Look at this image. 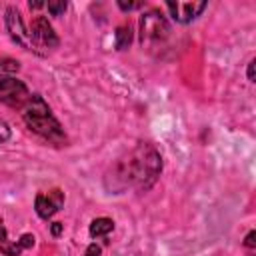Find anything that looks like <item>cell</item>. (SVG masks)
<instances>
[{
    "label": "cell",
    "instance_id": "cell-18",
    "mask_svg": "<svg viewBox=\"0 0 256 256\" xmlns=\"http://www.w3.org/2000/svg\"><path fill=\"white\" fill-rule=\"evenodd\" d=\"M60 232H62V224H60V222H54V224H52V234L58 236Z\"/></svg>",
    "mask_w": 256,
    "mask_h": 256
},
{
    "label": "cell",
    "instance_id": "cell-2",
    "mask_svg": "<svg viewBox=\"0 0 256 256\" xmlns=\"http://www.w3.org/2000/svg\"><path fill=\"white\" fill-rule=\"evenodd\" d=\"M22 118H24L26 126L32 132H36L38 136H42L44 140H48L52 144H58V146L66 142V134L62 130L60 122L54 118L50 106L44 102L42 96L30 94V98L22 106Z\"/></svg>",
    "mask_w": 256,
    "mask_h": 256
},
{
    "label": "cell",
    "instance_id": "cell-10",
    "mask_svg": "<svg viewBox=\"0 0 256 256\" xmlns=\"http://www.w3.org/2000/svg\"><path fill=\"white\" fill-rule=\"evenodd\" d=\"M114 228V222L110 218H96L92 224H90V236L92 238H100V236H106L108 232H112Z\"/></svg>",
    "mask_w": 256,
    "mask_h": 256
},
{
    "label": "cell",
    "instance_id": "cell-17",
    "mask_svg": "<svg viewBox=\"0 0 256 256\" xmlns=\"http://www.w3.org/2000/svg\"><path fill=\"white\" fill-rule=\"evenodd\" d=\"M248 80L254 82V60L248 62Z\"/></svg>",
    "mask_w": 256,
    "mask_h": 256
},
{
    "label": "cell",
    "instance_id": "cell-11",
    "mask_svg": "<svg viewBox=\"0 0 256 256\" xmlns=\"http://www.w3.org/2000/svg\"><path fill=\"white\" fill-rule=\"evenodd\" d=\"M114 38H116V48H118V50L128 48L130 42H132V30H130V26H126V24H124V26H118Z\"/></svg>",
    "mask_w": 256,
    "mask_h": 256
},
{
    "label": "cell",
    "instance_id": "cell-16",
    "mask_svg": "<svg viewBox=\"0 0 256 256\" xmlns=\"http://www.w3.org/2000/svg\"><path fill=\"white\" fill-rule=\"evenodd\" d=\"M254 238H256V232L252 230V232H248V236H246V240H244V244H246L248 248H254V244H256V242H254Z\"/></svg>",
    "mask_w": 256,
    "mask_h": 256
},
{
    "label": "cell",
    "instance_id": "cell-1",
    "mask_svg": "<svg viewBox=\"0 0 256 256\" xmlns=\"http://www.w3.org/2000/svg\"><path fill=\"white\" fill-rule=\"evenodd\" d=\"M162 172V156L152 144H138L124 158H120L106 174V188L114 194L126 188H136L146 192L154 186Z\"/></svg>",
    "mask_w": 256,
    "mask_h": 256
},
{
    "label": "cell",
    "instance_id": "cell-6",
    "mask_svg": "<svg viewBox=\"0 0 256 256\" xmlns=\"http://www.w3.org/2000/svg\"><path fill=\"white\" fill-rule=\"evenodd\" d=\"M4 20H6V28H8L12 40H14L16 44H20L22 48L32 50V40H30L28 26L24 24L20 12H18L14 6H8V8H6V18H4Z\"/></svg>",
    "mask_w": 256,
    "mask_h": 256
},
{
    "label": "cell",
    "instance_id": "cell-9",
    "mask_svg": "<svg viewBox=\"0 0 256 256\" xmlns=\"http://www.w3.org/2000/svg\"><path fill=\"white\" fill-rule=\"evenodd\" d=\"M166 8L176 22L188 24L200 16V12L206 8V2H166Z\"/></svg>",
    "mask_w": 256,
    "mask_h": 256
},
{
    "label": "cell",
    "instance_id": "cell-5",
    "mask_svg": "<svg viewBox=\"0 0 256 256\" xmlns=\"http://www.w3.org/2000/svg\"><path fill=\"white\" fill-rule=\"evenodd\" d=\"M30 32V40H32V52L44 56L48 50L56 48L60 44L54 28L50 26V22L44 18V16H36L32 20V26L28 28Z\"/></svg>",
    "mask_w": 256,
    "mask_h": 256
},
{
    "label": "cell",
    "instance_id": "cell-7",
    "mask_svg": "<svg viewBox=\"0 0 256 256\" xmlns=\"http://www.w3.org/2000/svg\"><path fill=\"white\" fill-rule=\"evenodd\" d=\"M64 206V192L60 188H52L48 192H42L36 196V202H34V208H36V214L44 220L52 218L60 208Z\"/></svg>",
    "mask_w": 256,
    "mask_h": 256
},
{
    "label": "cell",
    "instance_id": "cell-15",
    "mask_svg": "<svg viewBox=\"0 0 256 256\" xmlns=\"http://www.w3.org/2000/svg\"><path fill=\"white\" fill-rule=\"evenodd\" d=\"M84 256H100V246L98 244H90L84 252Z\"/></svg>",
    "mask_w": 256,
    "mask_h": 256
},
{
    "label": "cell",
    "instance_id": "cell-3",
    "mask_svg": "<svg viewBox=\"0 0 256 256\" xmlns=\"http://www.w3.org/2000/svg\"><path fill=\"white\" fill-rule=\"evenodd\" d=\"M18 72V62L10 58H0V102L8 106L22 108L30 98V92L22 80L14 74Z\"/></svg>",
    "mask_w": 256,
    "mask_h": 256
},
{
    "label": "cell",
    "instance_id": "cell-14",
    "mask_svg": "<svg viewBox=\"0 0 256 256\" xmlns=\"http://www.w3.org/2000/svg\"><path fill=\"white\" fill-rule=\"evenodd\" d=\"M118 6L122 8V10H134V8H140L142 6V2H118Z\"/></svg>",
    "mask_w": 256,
    "mask_h": 256
},
{
    "label": "cell",
    "instance_id": "cell-8",
    "mask_svg": "<svg viewBox=\"0 0 256 256\" xmlns=\"http://www.w3.org/2000/svg\"><path fill=\"white\" fill-rule=\"evenodd\" d=\"M34 240L36 238L32 234H22L20 240H10L8 234H6V226L0 220V252L4 256H20L26 248H32L34 246Z\"/></svg>",
    "mask_w": 256,
    "mask_h": 256
},
{
    "label": "cell",
    "instance_id": "cell-13",
    "mask_svg": "<svg viewBox=\"0 0 256 256\" xmlns=\"http://www.w3.org/2000/svg\"><path fill=\"white\" fill-rule=\"evenodd\" d=\"M10 134H12V132H10L8 122L0 118V144H2V142H6V140H10Z\"/></svg>",
    "mask_w": 256,
    "mask_h": 256
},
{
    "label": "cell",
    "instance_id": "cell-12",
    "mask_svg": "<svg viewBox=\"0 0 256 256\" xmlns=\"http://www.w3.org/2000/svg\"><path fill=\"white\" fill-rule=\"evenodd\" d=\"M44 8H48V12L52 16H60V14H64V10L68 8V4L66 2H48V4H44Z\"/></svg>",
    "mask_w": 256,
    "mask_h": 256
},
{
    "label": "cell",
    "instance_id": "cell-4",
    "mask_svg": "<svg viewBox=\"0 0 256 256\" xmlns=\"http://www.w3.org/2000/svg\"><path fill=\"white\" fill-rule=\"evenodd\" d=\"M170 36L168 20L160 10H148L140 18V42L144 48L152 50L162 46Z\"/></svg>",
    "mask_w": 256,
    "mask_h": 256
}]
</instances>
